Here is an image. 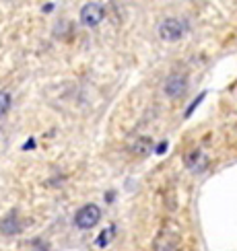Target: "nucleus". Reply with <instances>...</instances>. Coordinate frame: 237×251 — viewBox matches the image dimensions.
Here are the masks:
<instances>
[{
    "label": "nucleus",
    "mask_w": 237,
    "mask_h": 251,
    "mask_svg": "<svg viewBox=\"0 0 237 251\" xmlns=\"http://www.w3.org/2000/svg\"><path fill=\"white\" fill-rule=\"evenodd\" d=\"M99 218H101V210H99V206L95 204H87V206H82L80 210L75 214V225L79 228H93L97 223H99Z\"/></svg>",
    "instance_id": "1"
},
{
    "label": "nucleus",
    "mask_w": 237,
    "mask_h": 251,
    "mask_svg": "<svg viewBox=\"0 0 237 251\" xmlns=\"http://www.w3.org/2000/svg\"><path fill=\"white\" fill-rule=\"evenodd\" d=\"M185 33V23L180 19H165L161 27H159V35L165 41H175V39H182V35Z\"/></svg>",
    "instance_id": "2"
},
{
    "label": "nucleus",
    "mask_w": 237,
    "mask_h": 251,
    "mask_svg": "<svg viewBox=\"0 0 237 251\" xmlns=\"http://www.w3.org/2000/svg\"><path fill=\"white\" fill-rule=\"evenodd\" d=\"M103 6L97 4V2H89L82 6L80 10V21H82V25H87V27H97L101 21H103Z\"/></svg>",
    "instance_id": "3"
},
{
    "label": "nucleus",
    "mask_w": 237,
    "mask_h": 251,
    "mask_svg": "<svg viewBox=\"0 0 237 251\" xmlns=\"http://www.w3.org/2000/svg\"><path fill=\"white\" fill-rule=\"evenodd\" d=\"M185 89H188V82L182 75H171L167 80H165V95L171 97V99H178L182 97Z\"/></svg>",
    "instance_id": "4"
},
{
    "label": "nucleus",
    "mask_w": 237,
    "mask_h": 251,
    "mask_svg": "<svg viewBox=\"0 0 237 251\" xmlns=\"http://www.w3.org/2000/svg\"><path fill=\"white\" fill-rule=\"evenodd\" d=\"M206 163H209V159H206V154L200 152V151H194V152H190L188 156H185V165H188V169L196 171V173L202 171L206 167Z\"/></svg>",
    "instance_id": "5"
},
{
    "label": "nucleus",
    "mask_w": 237,
    "mask_h": 251,
    "mask_svg": "<svg viewBox=\"0 0 237 251\" xmlns=\"http://www.w3.org/2000/svg\"><path fill=\"white\" fill-rule=\"evenodd\" d=\"M19 223H17V218H13V216H8V218H4L2 221V225H0V231H2L4 235H15V233H19Z\"/></svg>",
    "instance_id": "6"
},
{
    "label": "nucleus",
    "mask_w": 237,
    "mask_h": 251,
    "mask_svg": "<svg viewBox=\"0 0 237 251\" xmlns=\"http://www.w3.org/2000/svg\"><path fill=\"white\" fill-rule=\"evenodd\" d=\"M10 107V95L4 91H0V116H4Z\"/></svg>",
    "instance_id": "7"
}]
</instances>
